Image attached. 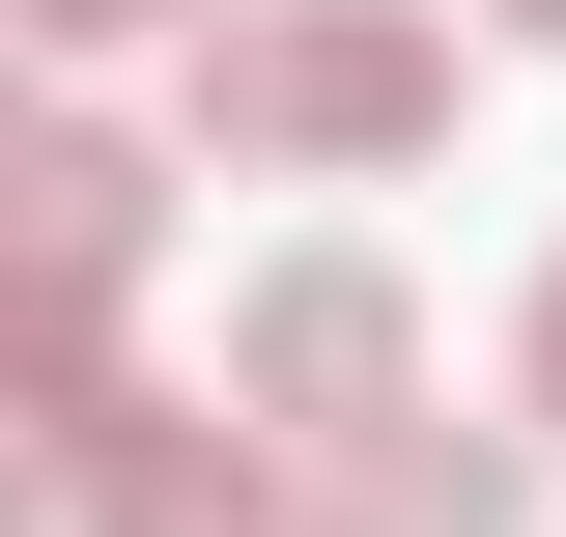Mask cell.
Masks as SVG:
<instances>
[{
    "label": "cell",
    "instance_id": "ba28073f",
    "mask_svg": "<svg viewBox=\"0 0 566 537\" xmlns=\"http://www.w3.org/2000/svg\"><path fill=\"white\" fill-rule=\"evenodd\" d=\"M510 29H566V0H510Z\"/></svg>",
    "mask_w": 566,
    "mask_h": 537
},
{
    "label": "cell",
    "instance_id": "6da1fadb",
    "mask_svg": "<svg viewBox=\"0 0 566 537\" xmlns=\"http://www.w3.org/2000/svg\"><path fill=\"white\" fill-rule=\"evenodd\" d=\"M199 141L227 170H424L453 141V29L424 0H199Z\"/></svg>",
    "mask_w": 566,
    "mask_h": 537
},
{
    "label": "cell",
    "instance_id": "277c9868",
    "mask_svg": "<svg viewBox=\"0 0 566 537\" xmlns=\"http://www.w3.org/2000/svg\"><path fill=\"white\" fill-rule=\"evenodd\" d=\"M0 199H29V368H114V283H142V199H170V170H142L114 114H29Z\"/></svg>",
    "mask_w": 566,
    "mask_h": 537
},
{
    "label": "cell",
    "instance_id": "5b68a950",
    "mask_svg": "<svg viewBox=\"0 0 566 537\" xmlns=\"http://www.w3.org/2000/svg\"><path fill=\"white\" fill-rule=\"evenodd\" d=\"M538 453L566 424H340V453H312V537H538Z\"/></svg>",
    "mask_w": 566,
    "mask_h": 537
},
{
    "label": "cell",
    "instance_id": "7a4b0ae2",
    "mask_svg": "<svg viewBox=\"0 0 566 537\" xmlns=\"http://www.w3.org/2000/svg\"><path fill=\"white\" fill-rule=\"evenodd\" d=\"M255 424V397H227ZM170 397H114V368H29V481H57V537H255V453Z\"/></svg>",
    "mask_w": 566,
    "mask_h": 537
},
{
    "label": "cell",
    "instance_id": "52a82bcc",
    "mask_svg": "<svg viewBox=\"0 0 566 537\" xmlns=\"http://www.w3.org/2000/svg\"><path fill=\"white\" fill-rule=\"evenodd\" d=\"M510 397H538V424H566V255H538V339H510Z\"/></svg>",
    "mask_w": 566,
    "mask_h": 537
},
{
    "label": "cell",
    "instance_id": "3957f363",
    "mask_svg": "<svg viewBox=\"0 0 566 537\" xmlns=\"http://www.w3.org/2000/svg\"><path fill=\"white\" fill-rule=\"evenodd\" d=\"M227 397H255L283 453H340V424H397V397H424V312H397V255H283L255 312H227Z\"/></svg>",
    "mask_w": 566,
    "mask_h": 537
},
{
    "label": "cell",
    "instance_id": "8992f818",
    "mask_svg": "<svg viewBox=\"0 0 566 537\" xmlns=\"http://www.w3.org/2000/svg\"><path fill=\"white\" fill-rule=\"evenodd\" d=\"M29 29H57V57H114V29H199V0H29Z\"/></svg>",
    "mask_w": 566,
    "mask_h": 537
}]
</instances>
